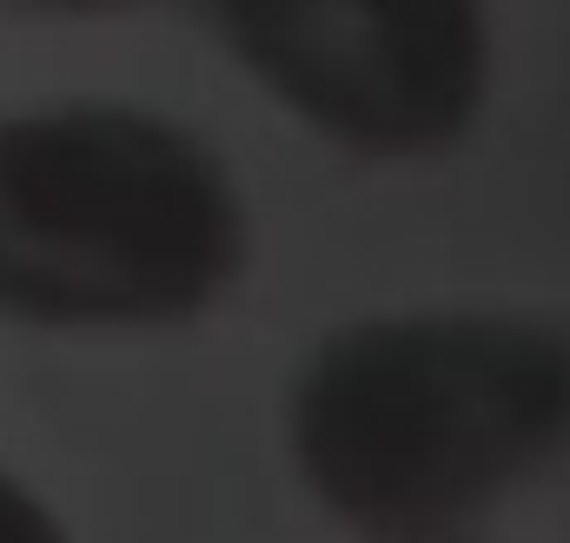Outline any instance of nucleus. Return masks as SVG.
<instances>
[{"instance_id":"f257e3e1","label":"nucleus","mask_w":570,"mask_h":543,"mask_svg":"<svg viewBox=\"0 0 570 543\" xmlns=\"http://www.w3.org/2000/svg\"><path fill=\"white\" fill-rule=\"evenodd\" d=\"M570 431V345L484 312L372 318L338 332L298 398L305 484L372 537L464 517Z\"/></svg>"},{"instance_id":"20e7f679","label":"nucleus","mask_w":570,"mask_h":543,"mask_svg":"<svg viewBox=\"0 0 570 543\" xmlns=\"http://www.w3.org/2000/svg\"><path fill=\"white\" fill-rule=\"evenodd\" d=\"M0 543H67L40 497H27L13 477H0Z\"/></svg>"},{"instance_id":"f03ea898","label":"nucleus","mask_w":570,"mask_h":543,"mask_svg":"<svg viewBox=\"0 0 570 543\" xmlns=\"http://www.w3.org/2000/svg\"><path fill=\"white\" fill-rule=\"evenodd\" d=\"M246 259L226 166L193 134L67 107L0 127V305L53 325L206 312Z\"/></svg>"},{"instance_id":"39448f33","label":"nucleus","mask_w":570,"mask_h":543,"mask_svg":"<svg viewBox=\"0 0 570 543\" xmlns=\"http://www.w3.org/2000/svg\"><path fill=\"white\" fill-rule=\"evenodd\" d=\"M53 7H114V0H53Z\"/></svg>"},{"instance_id":"7ed1b4c3","label":"nucleus","mask_w":570,"mask_h":543,"mask_svg":"<svg viewBox=\"0 0 570 543\" xmlns=\"http://www.w3.org/2000/svg\"><path fill=\"white\" fill-rule=\"evenodd\" d=\"M246 67L358 152H431L484 100L478 0H213Z\"/></svg>"}]
</instances>
